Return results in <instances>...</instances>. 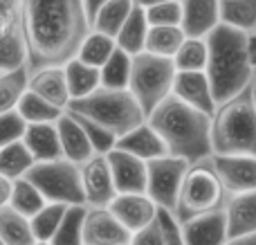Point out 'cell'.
<instances>
[{
    "mask_svg": "<svg viewBox=\"0 0 256 245\" xmlns=\"http://www.w3.org/2000/svg\"><path fill=\"white\" fill-rule=\"evenodd\" d=\"M27 68H63L76 56L90 20L84 0H22Z\"/></svg>",
    "mask_w": 256,
    "mask_h": 245,
    "instance_id": "cell-1",
    "label": "cell"
},
{
    "mask_svg": "<svg viewBox=\"0 0 256 245\" xmlns=\"http://www.w3.org/2000/svg\"><path fill=\"white\" fill-rule=\"evenodd\" d=\"M146 122L162 138L166 153L173 158L198 164L214 156L212 151V117L182 104L168 94Z\"/></svg>",
    "mask_w": 256,
    "mask_h": 245,
    "instance_id": "cell-2",
    "label": "cell"
},
{
    "mask_svg": "<svg viewBox=\"0 0 256 245\" xmlns=\"http://www.w3.org/2000/svg\"><path fill=\"white\" fill-rule=\"evenodd\" d=\"M204 40L209 50L204 74L209 79L216 104H222L248 90L254 81L250 36L220 22Z\"/></svg>",
    "mask_w": 256,
    "mask_h": 245,
    "instance_id": "cell-3",
    "label": "cell"
},
{
    "mask_svg": "<svg viewBox=\"0 0 256 245\" xmlns=\"http://www.w3.org/2000/svg\"><path fill=\"white\" fill-rule=\"evenodd\" d=\"M214 156H252L256 158V108L250 88L218 104L212 115Z\"/></svg>",
    "mask_w": 256,
    "mask_h": 245,
    "instance_id": "cell-4",
    "label": "cell"
},
{
    "mask_svg": "<svg viewBox=\"0 0 256 245\" xmlns=\"http://www.w3.org/2000/svg\"><path fill=\"white\" fill-rule=\"evenodd\" d=\"M68 112H74V115L102 126L104 130L115 135V140H120L122 135L130 133L132 128L146 122L144 110L128 90L99 88L97 92L88 94V97L70 102Z\"/></svg>",
    "mask_w": 256,
    "mask_h": 245,
    "instance_id": "cell-5",
    "label": "cell"
},
{
    "mask_svg": "<svg viewBox=\"0 0 256 245\" xmlns=\"http://www.w3.org/2000/svg\"><path fill=\"white\" fill-rule=\"evenodd\" d=\"M227 198L230 196H227L218 174L214 171L212 158H209V160L189 166L184 180H182L173 216H176L178 223H184V220L196 218V216L222 210Z\"/></svg>",
    "mask_w": 256,
    "mask_h": 245,
    "instance_id": "cell-6",
    "label": "cell"
},
{
    "mask_svg": "<svg viewBox=\"0 0 256 245\" xmlns=\"http://www.w3.org/2000/svg\"><path fill=\"white\" fill-rule=\"evenodd\" d=\"M173 81H176L173 58L153 56L146 52L132 56L128 92L135 97L146 117L173 92Z\"/></svg>",
    "mask_w": 256,
    "mask_h": 245,
    "instance_id": "cell-7",
    "label": "cell"
},
{
    "mask_svg": "<svg viewBox=\"0 0 256 245\" xmlns=\"http://www.w3.org/2000/svg\"><path fill=\"white\" fill-rule=\"evenodd\" d=\"M25 178L38 189L45 202H56V205L68 207L86 205L81 169L63 158L52 162H36Z\"/></svg>",
    "mask_w": 256,
    "mask_h": 245,
    "instance_id": "cell-8",
    "label": "cell"
},
{
    "mask_svg": "<svg viewBox=\"0 0 256 245\" xmlns=\"http://www.w3.org/2000/svg\"><path fill=\"white\" fill-rule=\"evenodd\" d=\"M189 162L180 160L173 156H164L158 160L146 162V196L155 202L158 210L171 212L176 210L178 196H180V187L184 180L186 171H189Z\"/></svg>",
    "mask_w": 256,
    "mask_h": 245,
    "instance_id": "cell-9",
    "label": "cell"
},
{
    "mask_svg": "<svg viewBox=\"0 0 256 245\" xmlns=\"http://www.w3.org/2000/svg\"><path fill=\"white\" fill-rule=\"evenodd\" d=\"M27 63L22 0H0V72Z\"/></svg>",
    "mask_w": 256,
    "mask_h": 245,
    "instance_id": "cell-10",
    "label": "cell"
},
{
    "mask_svg": "<svg viewBox=\"0 0 256 245\" xmlns=\"http://www.w3.org/2000/svg\"><path fill=\"white\" fill-rule=\"evenodd\" d=\"M81 169V187H84L86 207H108L117 196L115 180L110 174V164H108L106 156H94L90 158Z\"/></svg>",
    "mask_w": 256,
    "mask_h": 245,
    "instance_id": "cell-11",
    "label": "cell"
},
{
    "mask_svg": "<svg viewBox=\"0 0 256 245\" xmlns=\"http://www.w3.org/2000/svg\"><path fill=\"white\" fill-rule=\"evenodd\" d=\"M212 166L218 174L227 196L256 192V158L252 156H212Z\"/></svg>",
    "mask_w": 256,
    "mask_h": 245,
    "instance_id": "cell-12",
    "label": "cell"
},
{
    "mask_svg": "<svg viewBox=\"0 0 256 245\" xmlns=\"http://www.w3.org/2000/svg\"><path fill=\"white\" fill-rule=\"evenodd\" d=\"M130 232L110 214L108 207H86L84 245H128Z\"/></svg>",
    "mask_w": 256,
    "mask_h": 245,
    "instance_id": "cell-13",
    "label": "cell"
},
{
    "mask_svg": "<svg viewBox=\"0 0 256 245\" xmlns=\"http://www.w3.org/2000/svg\"><path fill=\"white\" fill-rule=\"evenodd\" d=\"M108 210L130 232V236L153 223L160 212L146 194H117Z\"/></svg>",
    "mask_w": 256,
    "mask_h": 245,
    "instance_id": "cell-14",
    "label": "cell"
},
{
    "mask_svg": "<svg viewBox=\"0 0 256 245\" xmlns=\"http://www.w3.org/2000/svg\"><path fill=\"white\" fill-rule=\"evenodd\" d=\"M106 160L110 164V174L115 180L117 194H146V162L140 158H132L120 148H112L106 153Z\"/></svg>",
    "mask_w": 256,
    "mask_h": 245,
    "instance_id": "cell-15",
    "label": "cell"
},
{
    "mask_svg": "<svg viewBox=\"0 0 256 245\" xmlns=\"http://www.w3.org/2000/svg\"><path fill=\"white\" fill-rule=\"evenodd\" d=\"M173 97H178L182 104L196 108L212 117L216 112V99H214L212 86L204 72H176L173 81Z\"/></svg>",
    "mask_w": 256,
    "mask_h": 245,
    "instance_id": "cell-16",
    "label": "cell"
},
{
    "mask_svg": "<svg viewBox=\"0 0 256 245\" xmlns=\"http://www.w3.org/2000/svg\"><path fill=\"white\" fill-rule=\"evenodd\" d=\"M186 38H207L220 25V0H180Z\"/></svg>",
    "mask_w": 256,
    "mask_h": 245,
    "instance_id": "cell-17",
    "label": "cell"
},
{
    "mask_svg": "<svg viewBox=\"0 0 256 245\" xmlns=\"http://www.w3.org/2000/svg\"><path fill=\"white\" fill-rule=\"evenodd\" d=\"M180 232L184 245H225L230 241L222 210L184 220V223H180Z\"/></svg>",
    "mask_w": 256,
    "mask_h": 245,
    "instance_id": "cell-18",
    "label": "cell"
},
{
    "mask_svg": "<svg viewBox=\"0 0 256 245\" xmlns=\"http://www.w3.org/2000/svg\"><path fill=\"white\" fill-rule=\"evenodd\" d=\"M222 212L227 220V238L256 234V192L230 196Z\"/></svg>",
    "mask_w": 256,
    "mask_h": 245,
    "instance_id": "cell-19",
    "label": "cell"
},
{
    "mask_svg": "<svg viewBox=\"0 0 256 245\" xmlns=\"http://www.w3.org/2000/svg\"><path fill=\"white\" fill-rule=\"evenodd\" d=\"M56 130H58V142H61L63 160L81 166V164H86L90 158H94V151H92V146H90L81 124L68 110L63 112L61 120L56 122Z\"/></svg>",
    "mask_w": 256,
    "mask_h": 245,
    "instance_id": "cell-20",
    "label": "cell"
},
{
    "mask_svg": "<svg viewBox=\"0 0 256 245\" xmlns=\"http://www.w3.org/2000/svg\"><path fill=\"white\" fill-rule=\"evenodd\" d=\"M30 90L61 110H68V106H70V90H68L63 68L30 70Z\"/></svg>",
    "mask_w": 256,
    "mask_h": 245,
    "instance_id": "cell-21",
    "label": "cell"
},
{
    "mask_svg": "<svg viewBox=\"0 0 256 245\" xmlns=\"http://www.w3.org/2000/svg\"><path fill=\"white\" fill-rule=\"evenodd\" d=\"M115 148H120V151H124V153H130L132 158H140V160H144V162L168 156L162 138L150 128L148 122H144L142 126L132 128L130 133L122 135L115 142Z\"/></svg>",
    "mask_w": 256,
    "mask_h": 245,
    "instance_id": "cell-22",
    "label": "cell"
},
{
    "mask_svg": "<svg viewBox=\"0 0 256 245\" xmlns=\"http://www.w3.org/2000/svg\"><path fill=\"white\" fill-rule=\"evenodd\" d=\"M22 144L32 153L34 162H52L61 160V142H58L56 124H34L27 126L22 135Z\"/></svg>",
    "mask_w": 256,
    "mask_h": 245,
    "instance_id": "cell-23",
    "label": "cell"
},
{
    "mask_svg": "<svg viewBox=\"0 0 256 245\" xmlns=\"http://www.w3.org/2000/svg\"><path fill=\"white\" fill-rule=\"evenodd\" d=\"M66 72V81H68V90H70V102L76 99H84L88 94L97 92L102 88V76L99 70L92 66H86L79 58H70V61L63 66Z\"/></svg>",
    "mask_w": 256,
    "mask_h": 245,
    "instance_id": "cell-24",
    "label": "cell"
},
{
    "mask_svg": "<svg viewBox=\"0 0 256 245\" xmlns=\"http://www.w3.org/2000/svg\"><path fill=\"white\" fill-rule=\"evenodd\" d=\"M148 20H146V12L142 7H132L130 16L126 18V22L122 25L120 34L115 36V43L122 52H126L128 56H137L144 52L146 36H148Z\"/></svg>",
    "mask_w": 256,
    "mask_h": 245,
    "instance_id": "cell-25",
    "label": "cell"
},
{
    "mask_svg": "<svg viewBox=\"0 0 256 245\" xmlns=\"http://www.w3.org/2000/svg\"><path fill=\"white\" fill-rule=\"evenodd\" d=\"M132 7H135V0H108V2L92 16L90 30L115 38V36L120 34L122 25L126 22V18L130 16Z\"/></svg>",
    "mask_w": 256,
    "mask_h": 245,
    "instance_id": "cell-26",
    "label": "cell"
},
{
    "mask_svg": "<svg viewBox=\"0 0 256 245\" xmlns=\"http://www.w3.org/2000/svg\"><path fill=\"white\" fill-rule=\"evenodd\" d=\"M30 90V68L20 66L16 70L0 72V115L16 110L22 94Z\"/></svg>",
    "mask_w": 256,
    "mask_h": 245,
    "instance_id": "cell-27",
    "label": "cell"
},
{
    "mask_svg": "<svg viewBox=\"0 0 256 245\" xmlns=\"http://www.w3.org/2000/svg\"><path fill=\"white\" fill-rule=\"evenodd\" d=\"M220 22L248 36L256 34V0H220Z\"/></svg>",
    "mask_w": 256,
    "mask_h": 245,
    "instance_id": "cell-28",
    "label": "cell"
},
{
    "mask_svg": "<svg viewBox=\"0 0 256 245\" xmlns=\"http://www.w3.org/2000/svg\"><path fill=\"white\" fill-rule=\"evenodd\" d=\"M16 112L22 117V122H25L27 126H34V124H56L66 110L52 106V104H48L45 99H40L38 94H34L32 90H27V92L22 94V99L18 102Z\"/></svg>",
    "mask_w": 256,
    "mask_h": 245,
    "instance_id": "cell-29",
    "label": "cell"
},
{
    "mask_svg": "<svg viewBox=\"0 0 256 245\" xmlns=\"http://www.w3.org/2000/svg\"><path fill=\"white\" fill-rule=\"evenodd\" d=\"M34 164H36L34 158H32V153L22 144V140L0 148V176L7 178L9 182H16V180L25 178Z\"/></svg>",
    "mask_w": 256,
    "mask_h": 245,
    "instance_id": "cell-30",
    "label": "cell"
},
{
    "mask_svg": "<svg viewBox=\"0 0 256 245\" xmlns=\"http://www.w3.org/2000/svg\"><path fill=\"white\" fill-rule=\"evenodd\" d=\"M117 50V43L115 38H110V36L106 34H99V32L90 30L88 36H86L84 40H81L79 50H76V56L79 61H84L86 66H92V68H102L104 63L108 61V58L115 54Z\"/></svg>",
    "mask_w": 256,
    "mask_h": 245,
    "instance_id": "cell-31",
    "label": "cell"
},
{
    "mask_svg": "<svg viewBox=\"0 0 256 245\" xmlns=\"http://www.w3.org/2000/svg\"><path fill=\"white\" fill-rule=\"evenodd\" d=\"M184 40L186 36L182 32V27H148L144 52L153 54V56L173 58Z\"/></svg>",
    "mask_w": 256,
    "mask_h": 245,
    "instance_id": "cell-32",
    "label": "cell"
},
{
    "mask_svg": "<svg viewBox=\"0 0 256 245\" xmlns=\"http://www.w3.org/2000/svg\"><path fill=\"white\" fill-rule=\"evenodd\" d=\"M0 238L4 241V245H34L36 243L30 218L14 212L9 205L0 210Z\"/></svg>",
    "mask_w": 256,
    "mask_h": 245,
    "instance_id": "cell-33",
    "label": "cell"
},
{
    "mask_svg": "<svg viewBox=\"0 0 256 245\" xmlns=\"http://www.w3.org/2000/svg\"><path fill=\"white\" fill-rule=\"evenodd\" d=\"M45 205H48L45 198L40 196V192L27 178H20V180H16V182H12L9 207H12L14 212H18V214L25 216V218H32V216L38 214Z\"/></svg>",
    "mask_w": 256,
    "mask_h": 245,
    "instance_id": "cell-34",
    "label": "cell"
},
{
    "mask_svg": "<svg viewBox=\"0 0 256 245\" xmlns=\"http://www.w3.org/2000/svg\"><path fill=\"white\" fill-rule=\"evenodd\" d=\"M130 63H132V56H128L126 52H122V50L117 48L115 54L99 68L102 88H106V90H128V81H130Z\"/></svg>",
    "mask_w": 256,
    "mask_h": 245,
    "instance_id": "cell-35",
    "label": "cell"
},
{
    "mask_svg": "<svg viewBox=\"0 0 256 245\" xmlns=\"http://www.w3.org/2000/svg\"><path fill=\"white\" fill-rule=\"evenodd\" d=\"M209 58L207 40L204 38H186L173 56L176 72H204Z\"/></svg>",
    "mask_w": 256,
    "mask_h": 245,
    "instance_id": "cell-36",
    "label": "cell"
},
{
    "mask_svg": "<svg viewBox=\"0 0 256 245\" xmlns=\"http://www.w3.org/2000/svg\"><path fill=\"white\" fill-rule=\"evenodd\" d=\"M68 205H56V202H48L38 214H34L30 218V225H32V232H34V238L36 241H43V243H50V238L56 234V230L61 228L63 218H66Z\"/></svg>",
    "mask_w": 256,
    "mask_h": 245,
    "instance_id": "cell-37",
    "label": "cell"
},
{
    "mask_svg": "<svg viewBox=\"0 0 256 245\" xmlns=\"http://www.w3.org/2000/svg\"><path fill=\"white\" fill-rule=\"evenodd\" d=\"M84 216L86 205L70 207L61 228L50 238V245H84Z\"/></svg>",
    "mask_w": 256,
    "mask_h": 245,
    "instance_id": "cell-38",
    "label": "cell"
},
{
    "mask_svg": "<svg viewBox=\"0 0 256 245\" xmlns=\"http://www.w3.org/2000/svg\"><path fill=\"white\" fill-rule=\"evenodd\" d=\"M146 20L150 27H180L182 25V2L180 0H171V2H162L155 7L144 9Z\"/></svg>",
    "mask_w": 256,
    "mask_h": 245,
    "instance_id": "cell-39",
    "label": "cell"
},
{
    "mask_svg": "<svg viewBox=\"0 0 256 245\" xmlns=\"http://www.w3.org/2000/svg\"><path fill=\"white\" fill-rule=\"evenodd\" d=\"M70 115L81 124V128H84V133H86V138H88L90 146H92L94 156H106V153H110L112 148H115V142H117L115 135H110L108 130H104L102 126L92 124V122H88V120H84V117L74 115V112H70Z\"/></svg>",
    "mask_w": 256,
    "mask_h": 245,
    "instance_id": "cell-40",
    "label": "cell"
},
{
    "mask_svg": "<svg viewBox=\"0 0 256 245\" xmlns=\"http://www.w3.org/2000/svg\"><path fill=\"white\" fill-rule=\"evenodd\" d=\"M27 130V124L16 110H9L0 115V148L9 146L14 142H20Z\"/></svg>",
    "mask_w": 256,
    "mask_h": 245,
    "instance_id": "cell-41",
    "label": "cell"
},
{
    "mask_svg": "<svg viewBox=\"0 0 256 245\" xmlns=\"http://www.w3.org/2000/svg\"><path fill=\"white\" fill-rule=\"evenodd\" d=\"M128 245H164V230H162V225H160V218H155L153 223L146 225L144 230L132 234Z\"/></svg>",
    "mask_w": 256,
    "mask_h": 245,
    "instance_id": "cell-42",
    "label": "cell"
},
{
    "mask_svg": "<svg viewBox=\"0 0 256 245\" xmlns=\"http://www.w3.org/2000/svg\"><path fill=\"white\" fill-rule=\"evenodd\" d=\"M158 218H160V225H162V230H164V245H184V241H182V232H180V223L176 220V216H173L171 212L160 210Z\"/></svg>",
    "mask_w": 256,
    "mask_h": 245,
    "instance_id": "cell-43",
    "label": "cell"
},
{
    "mask_svg": "<svg viewBox=\"0 0 256 245\" xmlns=\"http://www.w3.org/2000/svg\"><path fill=\"white\" fill-rule=\"evenodd\" d=\"M9 196H12V182L0 176V210L9 205Z\"/></svg>",
    "mask_w": 256,
    "mask_h": 245,
    "instance_id": "cell-44",
    "label": "cell"
},
{
    "mask_svg": "<svg viewBox=\"0 0 256 245\" xmlns=\"http://www.w3.org/2000/svg\"><path fill=\"white\" fill-rule=\"evenodd\" d=\"M106 2H108V0H84L86 14H88V20H92V16H94V14H97Z\"/></svg>",
    "mask_w": 256,
    "mask_h": 245,
    "instance_id": "cell-45",
    "label": "cell"
},
{
    "mask_svg": "<svg viewBox=\"0 0 256 245\" xmlns=\"http://www.w3.org/2000/svg\"><path fill=\"white\" fill-rule=\"evenodd\" d=\"M225 245H256V234H252V236H240V238H230Z\"/></svg>",
    "mask_w": 256,
    "mask_h": 245,
    "instance_id": "cell-46",
    "label": "cell"
},
{
    "mask_svg": "<svg viewBox=\"0 0 256 245\" xmlns=\"http://www.w3.org/2000/svg\"><path fill=\"white\" fill-rule=\"evenodd\" d=\"M162 2H171V0H135V4L137 7H142V9L155 7V4H162Z\"/></svg>",
    "mask_w": 256,
    "mask_h": 245,
    "instance_id": "cell-47",
    "label": "cell"
},
{
    "mask_svg": "<svg viewBox=\"0 0 256 245\" xmlns=\"http://www.w3.org/2000/svg\"><path fill=\"white\" fill-rule=\"evenodd\" d=\"M250 54H252V63H256V34L250 36Z\"/></svg>",
    "mask_w": 256,
    "mask_h": 245,
    "instance_id": "cell-48",
    "label": "cell"
},
{
    "mask_svg": "<svg viewBox=\"0 0 256 245\" xmlns=\"http://www.w3.org/2000/svg\"><path fill=\"white\" fill-rule=\"evenodd\" d=\"M250 94H252V104L256 108V81H252V86H250Z\"/></svg>",
    "mask_w": 256,
    "mask_h": 245,
    "instance_id": "cell-49",
    "label": "cell"
},
{
    "mask_svg": "<svg viewBox=\"0 0 256 245\" xmlns=\"http://www.w3.org/2000/svg\"><path fill=\"white\" fill-rule=\"evenodd\" d=\"M34 245H50V243H43V241H36Z\"/></svg>",
    "mask_w": 256,
    "mask_h": 245,
    "instance_id": "cell-50",
    "label": "cell"
},
{
    "mask_svg": "<svg viewBox=\"0 0 256 245\" xmlns=\"http://www.w3.org/2000/svg\"><path fill=\"white\" fill-rule=\"evenodd\" d=\"M254 81H256V63H254Z\"/></svg>",
    "mask_w": 256,
    "mask_h": 245,
    "instance_id": "cell-51",
    "label": "cell"
},
{
    "mask_svg": "<svg viewBox=\"0 0 256 245\" xmlns=\"http://www.w3.org/2000/svg\"><path fill=\"white\" fill-rule=\"evenodd\" d=\"M0 245H4V241H2V238H0Z\"/></svg>",
    "mask_w": 256,
    "mask_h": 245,
    "instance_id": "cell-52",
    "label": "cell"
}]
</instances>
